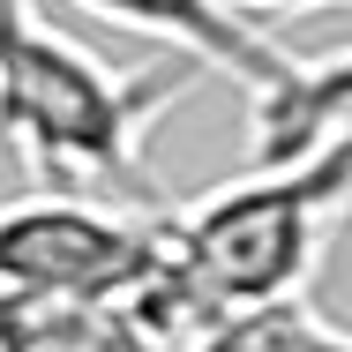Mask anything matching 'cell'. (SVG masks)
Listing matches in <instances>:
<instances>
[{"label":"cell","mask_w":352,"mask_h":352,"mask_svg":"<svg viewBox=\"0 0 352 352\" xmlns=\"http://www.w3.org/2000/svg\"><path fill=\"white\" fill-rule=\"evenodd\" d=\"M188 60L113 68L38 0H0V135L15 142L45 180H128L142 188L150 128L195 90Z\"/></svg>","instance_id":"obj_1"},{"label":"cell","mask_w":352,"mask_h":352,"mask_svg":"<svg viewBox=\"0 0 352 352\" xmlns=\"http://www.w3.org/2000/svg\"><path fill=\"white\" fill-rule=\"evenodd\" d=\"M188 352H352V338H345V322L322 315L307 292H278V300L225 307Z\"/></svg>","instance_id":"obj_6"},{"label":"cell","mask_w":352,"mask_h":352,"mask_svg":"<svg viewBox=\"0 0 352 352\" xmlns=\"http://www.w3.org/2000/svg\"><path fill=\"white\" fill-rule=\"evenodd\" d=\"M225 8H292V15H307V8H338V0H225Z\"/></svg>","instance_id":"obj_7"},{"label":"cell","mask_w":352,"mask_h":352,"mask_svg":"<svg viewBox=\"0 0 352 352\" xmlns=\"http://www.w3.org/2000/svg\"><path fill=\"white\" fill-rule=\"evenodd\" d=\"M165 255V210H105L68 188L0 203V292L120 307Z\"/></svg>","instance_id":"obj_3"},{"label":"cell","mask_w":352,"mask_h":352,"mask_svg":"<svg viewBox=\"0 0 352 352\" xmlns=\"http://www.w3.org/2000/svg\"><path fill=\"white\" fill-rule=\"evenodd\" d=\"M352 203V135L300 165H248L188 210H165V255L210 307L300 292Z\"/></svg>","instance_id":"obj_2"},{"label":"cell","mask_w":352,"mask_h":352,"mask_svg":"<svg viewBox=\"0 0 352 352\" xmlns=\"http://www.w3.org/2000/svg\"><path fill=\"white\" fill-rule=\"evenodd\" d=\"M345 120H352V60L345 53H322V60L300 53V68L285 82L248 98V165H300L322 142L352 135Z\"/></svg>","instance_id":"obj_5"},{"label":"cell","mask_w":352,"mask_h":352,"mask_svg":"<svg viewBox=\"0 0 352 352\" xmlns=\"http://www.w3.org/2000/svg\"><path fill=\"white\" fill-rule=\"evenodd\" d=\"M75 8H90V15H105V23H120V30H142V38H165L173 60L232 75L248 98H263L270 82H285V75L300 68L292 45H278L270 30H255V23H248L240 8H225V0H75Z\"/></svg>","instance_id":"obj_4"}]
</instances>
